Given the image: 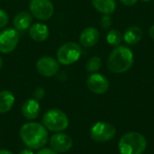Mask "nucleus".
<instances>
[{"label":"nucleus","instance_id":"nucleus-13","mask_svg":"<svg viewBox=\"0 0 154 154\" xmlns=\"http://www.w3.org/2000/svg\"><path fill=\"white\" fill-rule=\"evenodd\" d=\"M29 35L33 41L37 42H42L49 38L50 31L46 24L42 23H35L30 26Z\"/></svg>","mask_w":154,"mask_h":154},{"label":"nucleus","instance_id":"nucleus-1","mask_svg":"<svg viewBox=\"0 0 154 154\" xmlns=\"http://www.w3.org/2000/svg\"><path fill=\"white\" fill-rule=\"evenodd\" d=\"M19 134L23 143L31 150L42 149L49 140L47 129L44 125L35 122L24 124Z\"/></svg>","mask_w":154,"mask_h":154},{"label":"nucleus","instance_id":"nucleus-10","mask_svg":"<svg viewBox=\"0 0 154 154\" xmlns=\"http://www.w3.org/2000/svg\"><path fill=\"white\" fill-rule=\"evenodd\" d=\"M49 143L51 149L58 153H63L69 151L73 145L72 138L69 135L60 132L52 134L50 138Z\"/></svg>","mask_w":154,"mask_h":154},{"label":"nucleus","instance_id":"nucleus-29","mask_svg":"<svg viewBox=\"0 0 154 154\" xmlns=\"http://www.w3.org/2000/svg\"><path fill=\"white\" fill-rule=\"evenodd\" d=\"M3 64H4V62H3L2 57L0 56V69H2V67H3Z\"/></svg>","mask_w":154,"mask_h":154},{"label":"nucleus","instance_id":"nucleus-26","mask_svg":"<svg viewBox=\"0 0 154 154\" xmlns=\"http://www.w3.org/2000/svg\"><path fill=\"white\" fill-rule=\"evenodd\" d=\"M149 35L152 40H154V24L151 26V28L149 30Z\"/></svg>","mask_w":154,"mask_h":154},{"label":"nucleus","instance_id":"nucleus-7","mask_svg":"<svg viewBox=\"0 0 154 154\" xmlns=\"http://www.w3.org/2000/svg\"><path fill=\"white\" fill-rule=\"evenodd\" d=\"M116 133V128L111 124L106 122H97L92 126L90 136L95 142L105 143L114 138Z\"/></svg>","mask_w":154,"mask_h":154},{"label":"nucleus","instance_id":"nucleus-14","mask_svg":"<svg viewBox=\"0 0 154 154\" xmlns=\"http://www.w3.org/2000/svg\"><path fill=\"white\" fill-rule=\"evenodd\" d=\"M21 110H22L23 116L26 119L33 120L39 116L41 106H40L38 100L34 98H29L23 102V104L22 105Z\"/></svg>","mask_w":154,"mask_h":154},{"label":"nucleus","instance_id":"nucleus-9","mask_svg":"<svg viewBox=\"0 0 154 154\" xmlns=\"http://www.w3.org/2000/svg\"><path fill=\"white\" fill-rule=\"evenodd\" d=\"M36 70L43 77L49 78L56 75L60 69V63L57 59L50 56H43L36 62Z\"/></svg>","mask_w":154,"mask_h":154},{"label":"nucleus","instance_id":"nucleus-30","mask_svg":"<svg viewBox=\"0 0 154 154\" xmlns=\"http://www.w3.org/2000/svg\"><path fill=\"white\" fill-rule=\"evenodd\" d=\"M143 2H150L151 0H142Z\"/></svg>","mask_w":154,"mask_h":154},{"label":"nucleus","instance_id":"nucleus-3","mask_svg":"<svg viewBox=\"0 0 154 154\" xmlns=\"http://www.w3.org/2000/svg\"><path fill=\"white\" fill-rule=\"evenodd\" d=\"M147 147L145 137L137 132H130L124 134L118 143L121 154H143Z\"/></svg>","mask_w":154,"mask_h":154},{"label":"nucleus","instance_id":"nucleus-16","mask_svg":"<svg viewBox=\"0 0 154 154\" xmlns=\"http://www.w3.org/2000/svg\"><path fill=\"white\" fill-rule=\"evenodd\" d=\"M142 38L143 31L139 26L136 25L128 27L123 35V40L127 45H135L142 40Z\"/></svg>","mask_w":154,"mask_h":154},{"label":"nucleus","instance_id":"nucleus-22","mask_svg":"<svg viewBox=\"0 0 154 154\" xmlns=\"http://www.w3.org/2000/svg\"><path fill=\"white\" fill-rule=\"evenodd\" d=\"M8 22H9V16L5 10L0 9V29L5 28L7 25Z\"/></svg>","mask_w":154,"mask_h":154},{"label":"nucleus","instance_id":"nucleus-2","mask_svg":"<svg viewBox=\"0 0 154 154\" xmlns=\"http://www.w3.org/2000/svg\"><path fill=\"white\" fill-rule=\"evenodd\" d=\"M134 53L126 46L119 45L116 47L107 59V68L116 74H121L128 71L134 64Z\"/></svg>","mask_w":154,"mask_h":154},{"label":"nucleus","instance_id":"nucleus-12","mask_svg":"<svg viewBox=\"0 0 154 154\" xmlns=\"http://www.w3.org/2000/svg\"><path fill=\"white\" fill-rule=\"evenodd\" d=\"M99 41V32L95 27L85 28L79 36V42L82 46L89 48L95 46Z\"/></svg>","mask_w":154,"mask_h":154},{"label":"nucleus","instance_id":"nucleus-23","mask_svg":"<svg viewBox=\"0 0 154 154\" xmlns=\"http://www.w3.org/2000/svg\"><path fill=\"white\" fill-rule=\"evenodd\" d=\"M44 95H45V90L44 88L39 87V88H36L33 91V98L36 99V100H41L44 97Z\"/></svg>","mask_w":154,"mask_h":154},{"label":"nucleus","instance_id":"nucleus-11","mask_svg":"<svg viewBox=\"0 0 154 154\" xmlns=\"http://www.w3.org/2000/svg\"><path fill=\"white\" fill-rule=\"evenodd\" d=\"M87 86L92 93L102 95L108 90L109 82L105 76L99 73H92L87 79Z\"/></svg>","mask_w":154,"mask_h":154},{"label":"nucleus","instance_id":"nucleus-5","mask_svg":"<svg viewBox=\"0 0 154 154\" xmlns=\"http://www.w3.org/2000/svg\"><path fill=\"white\" fill-rule=\"evenodd\" d=\"M82 53L79 44L74 42H69L62 44L57 51L56 58L59 63L62 65H71L77 62Z\"/></svg>","mask_w":154,"mask_h":154},{"label":"nucleus","instance_id":"nucleus-17","mask_svg":"<svg viewBox=\"0 0 154 154\" xmlns=\"http://www.w3.org/2000/svg\"><path fill=\"white\" fill-rule=\"evenodd\" d=\"M94 8L103 14H111L116 9L115 0H91Z\"/></svg>","mask_w":154,"mask_h":154},{"label":"nucleus","instance_id":"nucleus-8","mask_svg":"<svg viewBox=\"0 0 154 154\" xmlns=\"http://www.w3.org/2000/svg\"><path fill=\"white\" fill-rule=\"evenodd\" d=\"M18 31L13 28L4 29L0 32V52L7 54L12 52L19 42Z\"/></svg>","mask_w":154,"mask_h":154},{"label":"nucleus","instance_id":"nucleus-21","mask_svg":"<svg viewBox=\"0 0 154 154\" xmlns=\"http://www.w3.org/2000/svg\"><path fill=\"white\" fill-rule=\"evenodd\" d=\"M100 25L104 29H109L112 25V18L109 14H104L100 19Z\"/></svg>","mask_w":154,"mask_h":154},{"label":"nucleus","instance_id":"nucleus-20","mask_svg":"<svg viewBox=\"0 0 154 154\" xmlns=\"http://www.w3.org/2000/svg\"><path fill=\"white\" fill-rule=\"evenodd\" d=\"M102 66V60L97 56H93L86 63V69L88 72L96 73L97 72Z\"/></svg>","mask_w":154,"mask_h":154},{"label":"nucleus","instance_id":"nucleus-4","mask_svg":"<svg viewBox=\"0 0 154 154\" xmlns=\"http://www.w3.org/2000/svg\"><path fill=\"white\" fill-rule=\"evenodd\" d=\"M42 124L46 129L60 133L68 128L69 122L67 115L63 111L60 109H50L43 115Z\"/></svg>","mask_w":154,"mask_h":154},{"label":"nucleus","instance_id":"nucleus-6","mask_svg":"<svg viewBox=\"0 0 154 154\" xmlns=\"http://www.w3.org/2000/svg\"><path fill=\"white\" fill-rule=\"evenodd\" d=\"M29 9L31 14L40 21L49 20L54 13L53 4L50 0H31Z\"/></svg>","mask_w":154,"mask_h":154},{"label":"nucleus","instance_id":"nucleus-18","mask_svg":"<svg viewBox=\"0 0 154 154\" xmlns=\"http://www.w3.org/2000/svg\"><path fill=\"white\" fill-rule=\"evenodd\" d=\"M15 98L12 92L8 90L0 91V114L10 111L14 104Z\"/></svg>","mask_w":154,"mask_h":154},{"label":"nucleus","instance_id":"nucleus-28","mask_svg":"<svg viewBox=\"0 0 154 154\" xmlns=\"http://www.w3.org/2000/svg\"><path fill=\"white\" fill-rule=\"evenodd\" d=\"M0 154H13L10 151L7 150H0Z\"/></svg>","mask_w":154,"mask_h":154},{"label":"nucleus","instance_id":"nucleus-19","mask_svg":"<svg viewBox=\"0 0 154 154\" xmlns=\"http://www.w3.org/2000/svg\"><path fill=\"white\" fill-rule=\"evenodd\" d=\"M123 41V34L116 29H111L106 34V42L109 45L117 47Z\"/></svg>","mask_w":154,"mask_h":154},{"label":"nucleus","instance_id":"nucleus-27","mask_svg":"<svg viewBox=\"0 0 154 154\" xmlns=\"http://www.w3.org/2000/svg\"><path fill=\"white\" fill-rule=\"evenodd\" d=\"M19 154H34L31 150H29V149H25V150H23V151H21Z\"/></svg>","mask_w":154,"mask_h":154},{"label":"nucleus","instance_id":"nucleus-24","mask_svg":"<svg viewBox=\"0 0 154 154\" xmlns=\"http://www.w3.org/2000/svg\"><path fill=\"white\" fill-rule=\"evenodd\" d=\"M37 154H58V152L50 148H42L37 152Z\"/></svg>","mask_w":154,"mask_h":154},{"label":"nucleus","instance_id":"nucleus-25","mask_svg":"<svg viewBox=\"0 0 154 154\" xmlns=\"http://www.w3.org/2000/svg\"><path fill=\"white\" fill-rule=\"evenodd\" d=\"M120 2L122 4H124L125 5H127V6H132L134 5H135L138 0H120Z\"/></svg>","mask_w":154,"mask_h":154},{"label":"nucleus","instance_id":"nucleus-15","mask_svg":"<svg viewBox=\"0 0 154 154\" xmlns=\"http://www.w3.org/2000/svg\"><path fill=\"white\" fill-rule=\"evenodd\" d=\"M32 22V16L31 13L26 11L19 12L14 18L13 24L17 31H25L30 28Z\"/></svg>","mask_w":154,"mask_h":154}]
</instances>
